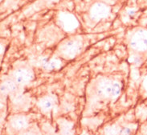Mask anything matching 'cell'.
Wrapping results in <instances>:
<instances>
[{
  "mask_svg": "<svg viewBox=\"0 0 147 135\" xmlns=\"http://www.w3.org/2000/svg\"><path fill=\"white\" fill-rule=\"evenodd\" d=\"M81 47V42L79 39H72L62 43L60 47V52L64 58L71 59L76 55Z\"/></svg>",
  "mask_w": 147,
  "mask_h": 135,
  "instance_id": "cell-1",
  "label": "cell"
},
{
  "mask_svg": "<svg viewBox=\"0 0 147 135\" xmlns=\"http://www.w3.org/2000/svg\"><path fill=\"white\" fill-rule=\"evenodd\" d=\"M130 45L134 50L143 51L147 49V31L139 30L132 36Z\"/></svg>",
  "mask_w": 147,
  "mask_h": 135,
  "instance_id": "cell-2",
  "label": "cell"
},
{
  "mask_svg": "<svg viewBox=\"0 0 147 135\" xmlns=\"http://www.w3.org/2000/svg\"><path fill=\"white\" fill-rule=\"evenodd\" d=\"M110 8L104 3H96L92 5L89 10V15L94 21H100L108 16Z\"/></svg>",
  "mask_w": 147,
  "mask_h": 135,
  "instance_id": "cell-3",
  "label": "cell"
},
{
  "mask_svg": "<svg viewBox=\"0 0 147 135\" xmlns=\"http://www.w3.org/2000/svg\"><path fill=\"white\" fill-rule=\"evenodd\" d=\"M13 77L16 83L24 85L28 83L33 78V73L27 68H20L14 72Z\"/></svg>",
  "mask_w": 147,
  "mask_h": 135,
  "instance_id": "cell-4",
  "label": "cell"
},
{
  "mask_svg": "<svg viewBox=\"0 0 147 135\" xmlns=\"http://www.w3.org/2000/svg\"><path fill=\"white\" fill-rule=\"evenodd\" d=\"M112 83L113 82L109 80H100L96 87V95L100 98H107L111 96Z\"/></svg>",
  "mask_w": 147,
  "mask_h": 135,
  "instance_id": "cell-5",
  "label": "cell"
},
{
  "mask_svg": "<svg viewBox=\"0 0 147 135\" xmlns=\"http://www.w3.org/2000/svg\"><path fill=\"white\" fill-rule=\"evenodd\" d=\"M17 86H16V82L12 81H5L1 85V92L2 94H11L16 91Z\"/></svg>",
  "mask_w": 147,
  "mask_h": 135,
  "instance_id": "cell-6",
  "label": "cell"
},
{
  "mask_svg": "<svg viewBox=\"0 0 147 135\" xmlns=\"http://www.w3.org/2000/svg\"><path fill=\"white\" fill-rule=\"evenodd\" d=\"M53 105H54L53 98H50V97H45L40 101V108L44 111L50 110L53 107Z\"/></svg>",
  "mask_w": 147,
  "mask_h": 135,
  "instance_id": "cell-7",
  "label": "cell"
},
{
  "mask_svg": "<svg viewBox=\"0 0 147 135\" xmlns=\"http://www.w3.org/2000/svg\"><path fill=\"white\" fill-rule=\"evenodd\" d=\"M11 126L15 129L22 130V129L26 127L27 122H26L25 118H22V117H16V118L12 119Z\"/></svg>",
  "mask_w": 147,
  "mask_h": 135,
  "instance_id": "cell-8",
  "label": "cell"
},
{
  "mask_svg": "<svg viewBox=\"0 0 147 135\" xmlns=\"http://www.w3.org/2000/svg\"><path fill=\"white\" fill-rule=\"evenodd\" d=\"M121 92V86L117 82H114L112 83L111 86V97L115 98L117 96H118V94Z\"/></svg>",
  "mask_w": 147,
  "mask_h": 135,
  "instance_id": "cell-9",
  "label": "cell"
},
{
  "mask_svg": "<svg viewBox=\"0 0 147 135\" xmlns=\"http://www.w3.org/2000/svg\"><path fill=\"white\" fill-rule=\"evenodd\" d=\"M120 134H131V130L128 127L123 128V129L121 130Z\"/></svg>",
  "mask_w": 147,
  "mask_h": 135,
  "instance_id": "cell-10",
  "label": "cell"
}]
</instances>
